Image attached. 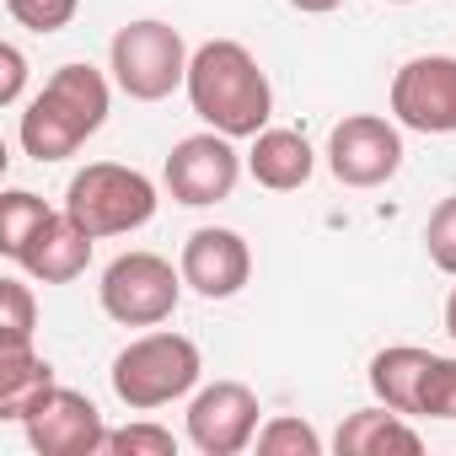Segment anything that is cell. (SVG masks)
<instances>
[{
	"label": "cell",
	"mask_w": 456,
	"mask_h": 456,
	"mask_svg": "<svg viewBox=\"0 0 456 456\" xmlns=\"http://www.w3.org/2000/svg\"><path fill=\"white\" fill-rule=\"evenodd\" d=\"M0 70H6V81H0V102L17 108V102H22V86H28V60H22V49H17V44L0 49Z\"/></svg>",
	"instance_id": "obj_24"
},
{
	"label": "cell",
	"mask_w": 456,
	"mask_h": 456,
	"mask_svg": "<svg viewBox=\"0 0 456 456\" xmlns=\"http://www.w3.org/2000/svg\"><path fill=\"white\" fill-rule=\"evenodd\" d=\"M333 445H338V456H387V451H408V456H413V451H424V435L408 424V413L376 403V408L349 413V419L338 424Z\"/></svg>",
	"instance_id": "obj_16"
},
{
	"label": "cell",
	"mask_w": 456,
	"mask_h": 456,
	"mask_svg": "<svg viewBox=\"0 0 456 456\" xmlns=\"http://www.w3.org/2000/svg\"><path fill=\"white\" fill-rule=\"evenodd\" d=\"M296 12H306V17H328V12H338L344 0H290Z\"/></svg>",
	"instance_id": "obj_25"
},
{
	"label": "cell",
	"mask_w": 456,
	"mask_h": 456,
	"mask_svg": "<svg viewBox=\"0 0 456 456\" xmlns=\"http://www.w3.org/2000/svg\"><path fill=\"white\" fill-rule=\"evenodd\" d=\"M6 12H12V22H22L33 33H60L81 12V0H6Z\"/></svg>",
	"instance_id": "obj_23"
},
{
	"label": "cell",
	"mask_w": 456,
	"mask_h": 456,
	"mask_svg": "<svg viewBox=\"0 0 456 456\" xmlns=\"http://www.w3.org/2000/svg\"><path fill=\"white\" fill-rule=\"evenodd\" d=\"M49 215H54V209H49L38 193H28V188L0 193V253L17 264V258H22V248L38 237V225H44Z\"/></svg>",
	"instance_id": "obj_18"
},
{
	"label": "cell",
	"mask_w": 456,
	"mask_h": 456,
	"mask_svg": "<svg viewBox=\"0 0 456 456\" xmlns=\"http://www.w3.org/2000/svg\"><path fill=\"white\" fill-rule=\"evenodd\" d=\"M108 451L113 456H177V435L161 424H124V429H108Z\"/></svg>",
	"instance_id": "obj_21"
},
{
	"label": "cell",
	"mask_w": 456,
	"mask_h": 456,
	"mask_svg": "<svg viewBox=\"0 0 456 456\" xmlns=\"http://www.w3.org/2000/svg\"><path fill=\"white\" fill-rule=\"evenodd\" d=\"M113 397L129 408V413H156L177 397H188L204 376V354L188 333H172V328H156V333H140L134 344H124L113 354Z\"/></svg>",
	"instance_id": "obj_3"
},
{
	"label": "cell",
	"mask_w": 456,
	"mask_h": 456,
	"mask_svg": "<svg viewBox=\"0 0 456 456\" xmlns=\"http://www.w3.org/2000/svg\"><path fill=\"white\" fill-rule=\"evenodd\" d=\"M248 172H253L258 188L296 193V188L312 183V172H317V151H312L306 134H296V129H264V134H253Z\"/></svg>",
	"instance_id": "obj_15"
},
{
	"label": "cell",
	"mask_w": 456,
	"mask_h": 456,
	"mask_svg": "<svg viewBox=\"0 0 456 456\" xmlns=\"http://www.w3.org/2000/svg\"><path fill=\"white\" fill-rule=\"evenodd\" d=\"M392 6H413V0H392Z\"/></svg>",
	"instance_id": "obj_27"
},
{
	"label": "cell",
	"mask_w": 456,
	"mask_h": 456,
	"mask_svg": "<svg viewBox=\"0 0 456 456\" xmlns=\"http://www.w3.org/2000/svg\"><path fill=\"white\" fill-rule=\"evenodd\" d=\"M258 392L248 381H209L188 403V440L204 456H242L258 440Z\"/></svg>",
	"instance_id": "obj_9"
},
{
	"label": "cell",
	"mask_w": 456,
	"mask_h": 456,
	"mask_svg": "<svg viewBox=\"0 0 456 456\" xmlns=\"http://www.w3.org/2000/svg\"><path fill=\"white\" fill-rule=\"evenodd\" d=\"M424 248H429V264L456 280V193L435 204V215L424 225Z\"/></svg>",
	"instance_id": "obj_22"
},
{
	"label": "cell",
	"mask_w": 456,
	"mask_h": 456,
	"mask_svg": "<svg viewBox=\"0 0 456 456\" xmlns=\"http://www.w3.org/2000/svg\"><path fill=\"white\" fill-rule=\"evenodd\" d=\"M38 333V301L22 280H0V349H28Z\"/></svg>",
	"instance_id": "obj_19"
},
{
	"label": "cell",
	"mask_w": 456,
	"mask_h": 456,
	"mask_svg": "<svg viewBox=\"0 0 456 456\" xmlns=\"http://www.w3.org/2000/svg\"><path fill=\"white\" fill-rule=\"evenodd\" d=\"M156 183L134 167H118V161H92L70 177L65 188V215L81 225L86 237H129L156 215Z\"/></svg>",
	"instance_id": "obj_4"
},
{
	"label": "cell",
	"mask_w": 456,
	"mask_h": 456,
	"mask_svg": "<svg viewBox=\"0 0 456 456\" xmlns=\"http://www.w3.org/2000/svg\"><path fill=\"white\" fill-rule=\"evenodd\" d=\"M264 456H322V435L306 424V419H296V413H274L264 429H258V440H253Z\"/></svg>",
	"instance_id": "obj_20"
},
{
	"label": "cell",
	"mask_w": 456,
	"mask_h": 456,
	"mask_svg": "<svg viewBox=\"0 0 456 456\" xmlns=\"http://www.w3.org/2000/svg\"><path fill=\"white\" fill-rule=\"evenodd\" d=\"M392 118L413 134H456V54H419L392 76Z\"/></svg>",
	"instance_id": "obj_10"
},
{
	"label": "cell",
	"mask_w": 456,
	"mask_h": 456,
	"mask_svg": "<svg viewBox=\"0 0 456 456\" xmlns=\"http://www.w3.org/2000/svg\"><path fill=\"white\" fill-rule=\"evenodd\" d=\"M167 193L188 209H204V204H220V199H232L237 177H242V156L232 145V134H220V129H204V134H188L172 145L167 167Z\"/></svg>",
	"instance_id": "obj_8"
},
{
	"label": "cell",
	"mask_w": 456,
	"mask_h": 456,
	"mask_svg": "<svg viewBox=\"0 0 456 456\" xmlns=\"http://www.w3.org/2000/svg\"><path fill=\"white\" fill-rule=\"evenodd\" d=\"M183 285L199 290L204 301H232L248 280H253V248L242 242V232L232 225H199L183 242Z\"/></svg>",
	"instance_id": "obj_12"
},
{
	"label": "cell",
	"mask_w": 456,
	"mask_h": 456,
	"mask_svg": "<svg viewBox=\"0 0 456 456\" xmlns=\"http://www.w3.org/2000/svg\"><path fill=\"white\" fill-rule=\"evenodd\" d=\"M193 113L220 129V134H232V140H253L269 129V113H274V86L264 76V65L253 60L248 44L237 38H209L193 49L188 60V81H183Z\"/></svg>",
	"instance_id": "obj_1"
},
{
	"label": "cell",
	"mask_w": 456,
	"mask_h": 456,
	"mask_svg": "<svg viewBox=\"0 0 456 456\" xmlns=\"http://www.w3.org/2000/svg\"><path fill=\"white\" fill-rule=\"evenodd\" d=\"M177 296H183V269H172L161 253L145 248L118 253L97 285V301L118 328H161L177 312Z\"/></svg>",
	"instance_id": "obj_6"
},
{
	"label": "cell",
	"mask_w": 456,
	"mask_h": 456,
	"mask_svg": "<svg viewBox=\"0 0 456 456\" xmlns=\"http://www.w3.org/2000/svg\"><path fill=\"white\" fill-rule=\"evenodd\" d=\"M403 167V134L381 113H349L328 134V172L344 188H381Z\"/></svg>",
	"instance_id": "obj_7"
},
{
	"label": "cell",
	"mask_w": 456,
	"mask_h": 456,
	"mask_svg": "<svg viewBox=\"0 0 456 456\" xmlns=\"http://www.w3.org/2000/svg\"><path fill=\"white\" fill-rule=\"evenodd\" d=\"M108 108H113V92H108V76L92 70V65H60L44 92L22 108V124H17V140L33 161H65L76 156L102 124H108Z\"/></svg>",
	"instance_id": "obj_2"
},
{
	"label": "cell",
	"mask_w": 456,
	"mask_h": 456,
	"mask_svg": "<svg viewBox=\"0 0 456 456\" xmlns=\"http://www.w3.org/2000/svg\"><path fill=\"white\" fill-rule=\"evenodd\" d=\"M445 333H451V338H456V290H451V296H445Z\"/></svg>",
	"instance_id": "obj_26"
},
{
	"label": "cell",
	"mask_w": 456,
	"mask_h": 456,
	"mask_svg": "<svg viewBox=\"0 0 456 456\" xmlns=\"http://www.w3.org/2000/svg\"><path fill=\"white\" fill-rule=\"evenodd\" d=\"M92 242H97V237H86L65 209H54V215L38 225V237L22 248L17 269H28L38 285H70V280L86 274V264H92Z\"/></svg>",
	"instance_id": "obj_13"
},
{
	"label": "cell",
	"mask_w": 456,
	"mask_h": 456,
	"mask_svg": "<svg viewBox=\"0 0 456 456\" xmlns=\"http://www.w3.org/2000/svg\"><path fill=\"white\" fill-rule=\"evenodd\" d=\"M435 365H440V354H429L419 344H392V349L370 354V392H376V403H387V408H397L408 419H424Z\"/></svg>",
	"instance_id": "obj_14"
},
{
	"label": "cell",
	"mask_w": 456,
	"mask_h": 456,
	"mask_svg": "<svg viewBox=\"0 0 456 456\" xmlns=\"http://www.w3.org/2000/svg\"><path fill=\"white\" fill-rule=\"evenodd\" d=\"M54 387H60L54 365L44 354H33V344L28 349H0V419L6 424H22Z\"/></svg>",
	"instance_id": "obj_17"
},
{
	"label": "cell",
	"mask_w": 456,
	"mask_h": 456,
	"mask_svg": "<svg viewBox=\"0 0 456 456\" xmlns=\"http://www.w3.org/2000/svg\"><path fill=\"white\" fill-rule=\"evenodd\" d=\"M28 445L38 456H97L108 451V424L97 413V403L86 392H70V387H54L28 419Z\"/></svg>",
	"instance_id": "obj_11"
},
{
	"label": "cell",
	"mask_w": 456,
	"mask_h": 456,
	"mask_svg": "<svg viewBox=\"0 0 456 456\" xmlns=\"http://www.w3.org/2000/svg\"><path fill=\"white\" fill-rule=\"evenodd\" d=\"M188 60H193V54H188L183 33H177L172 22H156V17L118 28L113 44H108L113 86H118L124 97H134V102H161V97H172V92L188 81Z\"/></svg>",
	"instance_id": "obj_5"
}]
</instances>
